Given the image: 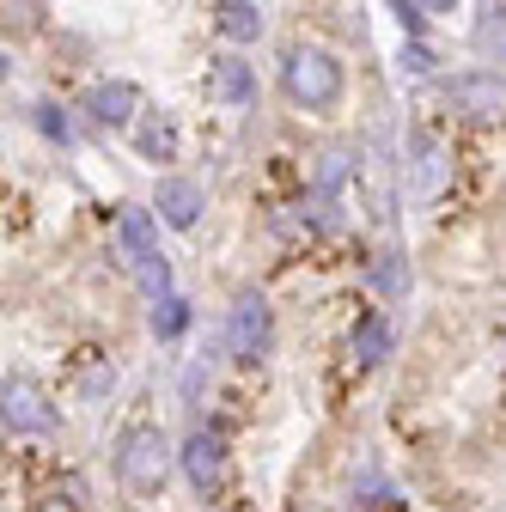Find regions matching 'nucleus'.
<instances>
[{
	"mask_svg": "<svg viewBox=\"0 0 506 512\" xmlns=\"http://www.w3.org/2000/svg\"><path fill=\"white\" fill-rule=\"evenodd\" d=\"M116 250L129 256V269L153 293V305L171 299V263H165V250H159V226H153L147 208H122L116 214Z\"/></svg>",
	"mask_w": 506,
	"mask_h": 512,
	"instance_id": "f257e3e1",
	"label": "nucleus"
},
{
	"mask_svg": "<svg viewBox=\"0 0 506 512\" xmlns=\"http://www.w3.org/2000/svg\"><path fill=\"white\" fill-rule=\"evenodd\" d=\"M171 464H177L171 439L159 427H147V421L116 439V476H122V488H129V494H159L165 476H171Z\"/></svg>",
	"mask_w": 506,
	"mask_h": 512,
	"instance_id": "f03ea898",
	"label": "nucleus"
},
{
	"mask_svg": "<svg viewBox=\"0 0 506 512\" xmlns=\"http://www.w3.org/2000/svg\"><path fill=\"white\" fill-rule=\"evenodd\" d=\"M281 86L299 110H330L342 98V61L330 49H287L281 61Z\"/></svg>",
	"mask_w": 506,
	"mask_h": 512,
	"instance_id": "7ed1b4c3",
	"label": "nucleus"
},
{
	"mask_svg": "<svg viewBox=\"0 0 506 512\" xmlns=\"http://www.w3.org/2000/svg\"><path fill=\"white\" fill-rule=\"evenodd\" d=\"M269 336H275L269 299H263V293H238L232 311H226V348H232L238 360H257V354L269 348Z\"/></svg>",
	"mask_w": 506,
	"mask_h": 512,
	"instance_id": "20e7f679",
	"label": "nucleus"
},
{
	"mask_svg": "<svg viewBox=\"0 0 506 512\" xmlns=\"http://www.w3.org/2000/svg\"><path fill=\"white\" fill-rule=\"evenodd\" d=\"M0 409H7V433H49L55 427L49 397L37 391L31 378H19V372H7V384H0Z\"/></svg>",
	"mask_w": 506,
	"mask_h": 512,
	"instance_id": "39448f33",
	"label": "nucleus"
},
{
	"mask_svg": "<svg viewBox=\"0 0 506 512\" xmlns=\"http://www.w3.org/2000/svg\"><path fill=\"white\" fill-rule=\"evenodd\" d=\"M177 464H183V476H189V482L208 494V488L220 482V470H226V439H220V433H208V427H196V433L183 439Z\"/></svg>",
	"mask_w": 506,
	"mask_h": 512,
	"instance_id": "423d86ee",
	"label": "nucleus"
},
{
	"mask_svg": "<svg viewBox=\"0 0 506 512\" xmlns=\"http://www.w3.org/2000/svg\"><path fill=\"white\" fill-rule=\"evenodd\" d=\"M135 104H141V92H135L129 80H98V86H86V98H80V110H86L98 128L135 122Z\"/></svg>",
	"mask_w": 506,
	"mask_h": 512,
	"instance_id": "0eeeda50",
	"label": "nucleus"
},
{
	"mask_svg": "<svg viewBox=\"0 0 506 512\" xmlns=\"http://www.w3.org/2000/svg\"><path fill=\"white\" fill-rule=\"evenodd\" d=\"M202 208H208L202 183H189V177H159V220H165V226L189 232V226L202 220Z\"/></svg>",
	"mask_w": 506,
	"mask_h": 512,
	"instance_id": "6e6552de",
	"label": "nucleus"
},
{
	"mask_svg": "<svg viewBox=\"0 0 506 512\" xmlns=\"http://www.w3.org/2000/svg\"><path fill=\"white\" fill-rule=\"evenodd\" d=\"M257 92V68H250L244 55H214L208 61V98L214 104H244Z\"/></svg>",
	"mask_w": 506,
	"mask_h": 512,
	"instance_id": "1a4fd4ad",
	"label": "nucleus"
},
{
	"mask_svg": "<svg viewBox=\"0 0 506 512\" xmlns=\"http://www.w3.org/2000/svg\"><path fill=\"white\" fill-rule=\"evenodd\" d=\"M446 98H452L458 110H470V116H500V110H506V80H494V74H464V80L446 86Z\"/></svg>",
	"mask_w": 506,
	"mask_h": 512,
	"instance_id": "9d476101",
	"label": "nucleus"
},
{
	"mask_svg": "<svg viewBox=\"0 0 506 512\" xmlns=\"http://www.w3.org/2000/svg\"><path fill=\"white\" fill-rule=\"evenodd\" d=\"M214 25H220V37H232V43H257L263 13L244 7V0H220V7H214Z\"/></svg>",
	"mask_w": 506,
	"mask_h": 512,
	"instance_id": "9b49d317",
	"label": "nucleus"
},
{
	"mask_svg": "<svg viewBox=\"0 0 506 512\" xmlns=\"http://www.w3.org/2000/svg\"><path fill=\"white\" fill-rule=\"evenodd\" d=\"M348 348H354V366H378V360L391 354V324H385V317L372 311L366 324L354 330V342H348Z\"/></svg>",
	"mask_w": 506,
	"mask_h": 512,
	"instance_id": "f8f14e48",
	"label": "nucleus"
},
{
	"mask_svg": "<svg viewBox=\"0 0 506 512\" xmlns=\"http://www.w3.org/2000/svg\"><path fill=\"white\" fill-rule=\"evenodd\" d=\"M439 177H446V153H439V147L421 135V141H415V196H433Z\"/></svg>",
	"mask_w": 506,
	"mask_h": 512,
	"instance_id": "ddd939ff",
	"label": "nucleus"
},
{
	"mask_svg": "<svg viewBox=\"0 0 506 512\" xmlns=\"http://www.w3.org/2000/svg\"><path fill=\"white\" fill-rule=\"evenodd\" d=\"M348 171H354V153H348V147H330V153L318 159V177H311V183H318L324 196H336V189L348 183Z\"/></svg>",
	"mask_w": 506,
	"mask_h": 512,
	"instance_id": "4468645a",
	"label": "nucleus"
},
{
	"mask_svg": "<svg viewBox=\"0 0 506 512\" xmlns=\"http://www.w3.org/2000/svg\"><path fill=\"white\" fill-rule=\"evenodd\" d=\"M183 324H189V305H183L177 293L153 305V336H159V342H171V336H183Z\"/></svg>",
	"mask_w": 506,
	"mask_h": 512,
	"instance_id": "2eb2a0df",
	"label": "nucleus"
},
{
	"mask_svg": "<svg viewBox=\"0 0 506 512\" xmlns=\"http://www.w3.org/2000/svg\"><path fill=\"white\" fill-rule=\"evenodd\" d=\"M141 153H147V159H159V165H165V159H171V153H177V128H171V122H165V116H159V122H147V128H141Z\"/></svg>",
	"mask_w": 506,
	"mask_h": 512,
	"instance_id": "dca6fc26",
	"label": "nucleus"
},
{
	"mask_svg": "<svg viewBox=\"0 0 506 512\" xmlns=\"http://www.w3.org/2000/svg\"><path fill=\"white\" fill-rule=\"evenodd\" d=\"M37 128H43V135H49V141H61V147H68V141H74V122H68V116H61L55 104H37Z\"/></svg>",
	"mask_w": 506,
	"mask_h": 512,
	"instance_id": "f3484780",
	"label": "nucleus"
},
{
	"mask_svg": "<svg viewBox=\"0 0 506 512\" xmlns=\"http://www.w3.org/2000/svg\"><path fill=\"white\" fill-rule=\"evenodd\" d=\"M391 13H397V25H403L409 37H421V31H427V13H433V7H415V0H397Z\"/></svg>",
	"mask_w": 506,
	"mask_h": 512,
	"instance_id": "a211bd4d",
	"label": "nucleus"
},
{
	"mask_svg": "<svg viewBox=\"0 0 506 512\" xmlns=\"http://www.w3.org/2000/svg\"><path fill=\"white\" fill-rule=\"evenodd\" d=\"M403 74H433V49L427 43H409L403 49Z\"/></svg>",
	"mask_w": 506,
	"mask_h": 512,
	"instance_id": "6ab92c4d",
	"label": "nucleus"
},
{
	"mask_svg": "<svg viewBox=\"0 0 506 512\" xmlns=\"http://www.w3.org/2000/svg\"><path fill=\"white\" fill-rule=\"evenodd\" d=\"M372 281L385 287V293H397V287H403V269H397V256H378V269H372Z\"/></svg>",
	"mask_w": 506,
	"mask_h": 512,
	"instance_id": "aec40b11",
	"label": "nucleus"
}]
</instances>
